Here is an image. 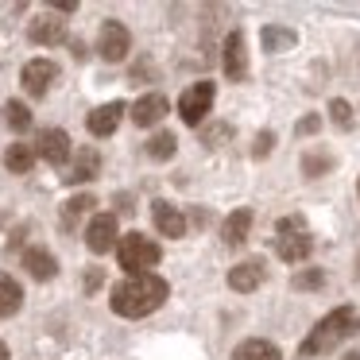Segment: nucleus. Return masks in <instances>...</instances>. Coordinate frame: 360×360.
<instances>
[{
    "label": "nucleus",
    "instance_id": "obj_32",
    "mask_svg": "<svg viewBox=\"0 0 360 360\" xmlns=\"http://www.w3.org/2000/svg\"><path fill=\"white\" fill-rule=\"evenodd\" d=\"M97 283H101V271H89V279H86V290H94Z\"/></svg>",
    "mask_w": 360,
    "mask_h": 360
},
{
    "label": "nucleus",
    "instance_id": "obj_19",
    "mask_svg": "<svg viewBox=\"0 0 360 360\" xmlns=\"http://www.w3.org/2000/svg\"><path fill=\"white\" fill-rule=\"evenodd\" d=\"M27 35H32V43H39V47H55V43H66V24L55 16H47V20H35Z\"/></svg>",
    "mask_w": 360,
    "mask_h": 360
},
{
    "label": "nucleus",
    "instance_id": "obj_11",
    "mask_svg": "<svg viewBox=\"0 0 360 360\" xmlns=\"http://www.w3.org/2000/svg\"><path fill=\"white\" fill-rule=\"evenodd\" d=\"M151 221H155V229L163 236H186V217H182V210L179 205H171V202H151Z\"/></svg>",
    "mask_w": 360,
    "mask_h": 360
},
{
    "label": "nucleus",
    "instance_id": "obj_21",
    "mask_svg": "<svg viewBox=\"0 0 360 360\" xmlns=\"http://www.w3.org/2000/svg\"><path fill=\"white\" fill-rule=\"evenodd\" d=\"M35 143H12L8 151H4V167H8L12 174H27L35 167Z\"/></svg>",
    "mask_w": 360,
    "mask_h": 360
},
{
    "label": "nucleus",
    "instance_id": "obj_12",
    "mask_svg": "<svg viewBox=\"0 0 360 360\" xmlns=\"http://www.w3.org/2000/svg\"><path fill=\"white\" fill-rule=\"evenodd\" d=\"M167 112H171V101H167L163 94H148V97H140V101L132 105V120L140 128H155Z\"/></svg>",
    "mask_w": 360,
    "mask_h": 360
},
{
    "label": "nucleus",
    "instance_id": "obj_36",
    "mask_svg": "<svg viewBox=\"0 0 360 360\" xmlns=\"http://www.w3.org/2000/svg\"><path fill=\"white\" fill-rule=\"evenodd\" d=\"M356 194H360V182H356Z\"/></svg>",
    "mask_w": 360,
    "mask_h": 360
},
{
    "label": "nucleus",
    "instance_id": "obj_28",
    "mask_svg": "<svg viewBox=\"0 0 360 360\" xmlns=\"http://www.w3.org/2000/svg\"><path fill=\"white\" fill-rule=\"evenodd\" d=\"M306 174H310V179H318V174L321 171H329V167H333V159H329V155H306Z\"/></svg>",
    "mask_w": 360,
    "mask_h": 360
},
{
    "label": "nucleus",
    "instance_id": "obj_26",
    "mask_svg": "<svg viewBox=\"0 0 360 360\" xmlns=\"http://www.w3.org/2000/svg\"><path fill=\"white\" fill-rule=\"evenodd\" d=\"M97 205V198L94 194H78V198H70V202H66V221H74V217H82V213H89Z\"/></svg>",
    "mask_w": 360,
    "mask_h": 360
},
{
    "label": "nucleus",
    "instance_id": "obj_23",
    "mask_svg": "<svg viewBox=\"0 0 360 360\" xmlns=\"http://www.w3.org/2000/svg\"><path fill=\"white\" fill-rule=\"evenodd\" d=\"M174 148H179V140H174L171 132H155L148 140V155L155 159V163H167V159L174 155Z\"/></svg>",
    "mask_w": 360,
    "mask_h": 360
},
{
    "label": "nucleus",
    "instance_id": "obj_6",
    "mask_svg": "<svg viewBox=\"0 0 360 360\" xmlns=\"http://www.w3.org/2000/svg\"><path fill=\"white\" fill-rule=\"evenodd\" d=\"M117 244H120L117 217H112V213H97V217L89 221V229H86V248L94 252V256H105V252H112Z\"/></svg>",
    "mask_w": 360,
    "mask_h": 360
},
{
    "label": "nucleus",
    "instance_id": "obj_4",
    "mask_svg": "<svg viewBox=\"0 0 360 360\" xmlns=\"http://www.w3.org/2000/svg\"><path fill=\"white\" fill-rule=\"evenodd\" d=\"M213 97H217L213 82H194V86H190V89H182V97H179V117L186 120L190 128H198L205 117H210Z\"/></svg>",
    "mask_w": 360,
    "mask_h": 360
},
{
    "label": "nucleus",
    "instance_id": "obj_5",
    "mask_svg": "<svg viewBox=\"0 0 360 360\" xmlns=\"http://www.w3.org/2000/svg\"><path fill=\"white\" fill-rule=\"evenodd\" d=\"M128 51H132V35H128V27L120 24V20H105L101 32H97V55H101L105 63H124Z\"/></svg>",
    "mask_w": 360,
    "mask_h": 360
},
{
    "label": "nucleus",
    "instance_id": "obj_13",
    "mask_svg": "<svg viewBox=\"0 0 360 360\" xmlns=\"http://www.w3.org/2000/svg\"><path fill=\"white\" fill-rule=\"evenodd\" d=\"M275 252H279L283 264H302L314 252V236L310 233H283L279 240H275Z\"/></svg>",
    "mask_w": 360,
    "mask_h": 360
},
{
    "label": "nucleus",
    "instance_id": "obj_22",
    "mask_svg": "<svg viewBox=\"0 0 360 360\" xmlns=\"http://www.w3.org/2000/svg\"><path fill=\"white\" fill-rule=\"evenodd\" d=\"M295 43H298V35L290 32V27H264V51H271V55L290 51Z\"/></svg>",
    "mask_w": 360,
    "mask_h": 360
},
{
    "label": "nucleus",
    "instance_id": "obj_8",
    "mask_svg": "<svg viewBox=\"0 0 360 360\" xmlns=\"http://www.w3.org/2000/svg\"><path fill=\"white\" fill-rule=\"evenodd\" d=\"M221 55H225V74L229 82H244L248 78V51H244V35L229 32L225 43H221Z\"/></svg>",
    "mask_w": 360,
    "mask_h": 360
},
{
    "label": "nucleus",
    "instance_id": "obj_9",
    "mask_svg": "<svg viewBox=\"0 0 360 360\" xmlns=\"http://www.w3.org/2000/svg\"><path fill=\"white\" fill-rule=\"evenodd\" d=\"M35 155L47 159L51 167H63L66 159H70V136H66L63 128H47V132L35 140Z\"/></svg>",
    "mask_w": 360,
    "mask_h": 360
},
{
    "label": "nucleus",
    "instance_id": "obj_10",
    "mask_svg": "<svg viewBox=\"0 0 360 360\" xmlns=\"http://www.w3.org/2000/svg\"><path fill=\"white\" fill-rule=\"evenodd\" d=\"M264 275H267L264 259H240V264L229 271V287H233L236 295H252V290H259Z\"/></svg>",
    "mask_w": 360,
    "mask_h": 360
},
{
    "label": "nucleus",
    "instance_id": "obj_2",
    "mask_svg": "<svg viewBox=\"0 0 360 360\" xmlns=\"http://www.w3.org/2000/svg\"><path fill=\"white\" fill-rule=\"evenodd\" d=\"M352 329H356V310H352V306H337V310H329L326 318L310 329V337L298 345V356H318V352H329L337 341H345Z\"/></svg>",
    "mask_w": 360,
    "mask_h": 360
},
{
    "label": "nucleus",
    "instance_id": "obj_17",
    "mask_svg": "<svg viewBox=\"0 0 360 360\" xmlns=\"http://www.w3.org/2000/svg\"><path fill=\"white\" fill-rule=\"evenodd\" d=\"M248 229H252V210H233L225 221H221V240L236 248V244L248 240Z\"/></svg>",
    "mask_w": 360,
    "mask_h": 360
},
{
    "label": "nucleus",
    "instance_id": "obj_25",
    "mask_svg": "<svg viewBox=\"0 0 360 360\" xmlns=\"http://www.w3.org/2000/svg\"><path fill=\"white\" fill-rule=\"evenodd\" d=\"M290 283H295V290H318L321 283H326V275H321L318 267H306V271H298Z\"/></svg>",
    "mask_w": 360,
    "mask_h": 360
},
{
    "label": "nucleus",
    "instance_id": "obj_20",
    "mask_svg": "<svg viewBox=\"0 0 360 360\" xmlns=\"http://www.w3.org/2000/svg\"><path fill=\"white\" fill-rule=\"evenodd\" d=\"M20 306H24V287H20L12 275L0 271V318H12Z\"/></svg>",
    "mask_w": 360,
    "mask_h": 360
},
{
    "label": "nucleus",
    "instance_id": "obj_35",
    "mask_svg": "<svg viewBox=\"0 0 360 360\" xmlns=\"http://www.w3.org/2000/svg\"><path fill=\"white\" fill-rule=\"evenodd\" d=\"M356 275H360V256H356Z\"/></svg>",
    "mask_w": 360,
    "mask_h": 360
},
{
    "label": "nucleus",
    "instance_id": "obj_18",
    "mask_svg": "<svg viewBox=\"0 0 360 360\" xmlns=\"http://www.w3.org/2000/svg\"><path fill=\"white\" fill-rule=\"evenodd\" d=\"M24 267H27V275H32V279H55L58 275V259L51 256L47 248H27L24 252Z\"/></svg>",
    "mask_w": 360,
    "mask_h": 360
},
{
    "label": "nucleus",
    "instance_id": "obj_33",
    "mask_svg": "<svg viewBox=\"0 0 360 360\" xmlns=\"http://www.w3.org/2000/svg\"><path fill=\"white\" fill-rule=\"evenodd\" d=\"M0 360H12V352H8V345L0 341Z\"/></svg>",
    "mask_w": 360,
    "mask_h": 360
},
{
    "label": "nucleus",
    "instance_id": "obj_31",
    "mask_svg": "<svg viewBox=\"0 0 360 360\" xmlns=\"http://www.w3.org/2000/svg\"><path fill=\"white\" fill-rule=\"evenodd\" d=\"M51 8H55V12H66V16H70V12H78V4H74V0H55Z\"/></svg>",
    "mask_w": 360,
    "mask_h": 360
},
{
    "label": "nucleus",
    "instance_id": "obj_34",
    "mask_svg": "<svg viewBox=\"0 0 360 360\" xmlns=\"http://www.w3.org/2000/svg\"><path fill=\"white\" fill-rule=\"evenodd\" d=\"M345 360H360V352H352V356H345Z\"/></svg>",
    "mask_w": 360,
    "mask_h": 360
},
{
    "label": "nucleus",
    "instance_id": "obj_27",
    "mask_svg": "<svg viewBox=\"0 0 360 360\" xmlns=\"http://www.w3.org/2000/svg\"><path fill=\"white\" fill-rule=\"evenodd\" d=\"M329 117H333V124L337 128H352V109H349V101H329Z\"/></svg>",
    "mask_w": 360,
    "mask_h": 360
},
{
    "label": "nucleus",
    "instance_id": "obj_15",
    "mask_svg": "<svg viewBox=\"0 0 360 360\" xmlns=\"http://www.w3.org/2000/svg\"><path fill=\"white\" fill-rule=\"evenodd\" d=\"M97 174H101V155H97V148H82L78 155H74V167L70 174H63L70 186H78V182H94Z\"/></svg>",
    "mask_w": 360,
    "mask_h": 360
},
{
    "label": "nucleus",
    "instance_id": "obj_1",
    "mask_svg": "<svg viewBox=\"0 0 360 360\" xmlns=\"http://www.w3.org/2000/svg\"><path fill=\"white\" fill-rule=\"evenodd\" d=\"M167 295H171V287H167V279H159L155 271L128 275V279H120L117 287H112L109 306L120 318H148V314H155L159 306L167 302Z\"/></svg>",
    "mask_w": 360,
    "mask_h": 360
},
{
    "label": "nucleus",
    "instance_id": "obj_3",
    "mask_svg": "<svg viewBox=\"0 0 360 360\" xmlns=\"http://www.w3.org/2000/svg\"><path fill=\"white\" fill-rule=\"evenodd\" d=\"M159 256H163V248L143 233H128V236H120V244H117V259L128 275H148L151 267L159 264Z\"/></svg>",
    "mask_w": 360,
    "mask_h": 360
},
{
    "label": "nucleus",
    "instance_id": "obj_30",
    "mask_svg": "<svg viewBox=\"0 0 360 360\" xmlns=\"http://www.w3.org/2000/svg\"><path fill=\"white\" fill-rule=\"evenodd\" d=\"M318 128H321V117H318V112H310V117L298 120V132H302V136H314Z\"/></svg>",
    "mask_w": 360,
    "mask_h": 360
},
{
    "label": "nucleus",
    "instance_id": "obj_24",
    "mask_svg": "<svg viewBox=\"0 0 360 360\" xmlns=\"http://www.w3.org/2000/svg\"><path fill=\"white\" fill-rule=\"evenodd\" d=\"M4 120H8L12 132H27V128H32V109H27L24 101H8L4 105Z\"/></svg>",
    "mask_w": 360,
    "mask_h": 360
},
{
    "label": "nucleus",
    "instance_id": "obj_7",
    "mask_svg": "<svg viewBox=\"0 0 360 360\" xmlns=\"http://www.w3.org/2000/svg\"><path fill=\"white\" fill-rule=\"evenodd\" d=\"M55 78H58V66L51 63V58H32V63L24 66V74H20V82H24V89L32 97H43L55 86Z\"/></svg>",
    "mask_w": 360,
    "mask_h": 360
},
{
    "label": "nucleus",
    "instance_id": "obj_14",
    "mask_svg": "<svg viewBox=\"0 0 360 360\" xmlns=\"http://www.w3.org/2000/svg\"><path fill=\"white\" fill-rule=\"evenodd\" d=\"M120 117H124V105H120V101L97 105V109L86 117V128H89L94 136H112V132L120 128Z\"/></svg>",
    "mask_w": 360,
    "mask_h": 360
},
{
    "label": "nucleus",
    "instance_id": "obj_29",
    "mask_svg": "<svg viewBox=\"0 0 360 360\" xmlns=\"http://www.w3.org/2000/svg\"><path fill=\"white\" fill-rule=\"evenodd\" d=\"M271 148H275V132H259V136H256V148H252V155L264 159V155H271Z\"/></svg>",
    "mask_w": 360,
    "mask_h": 360
},
{
    "label": "nucleus",
    "instance_id": "obj_16",
    "mask_svg": "<svg viewBox=\"0 0 360 360\" xmlns=\"http://www.w3.org/2000/svg\"><path fill=\"white\" fill-rule=\"evenodd\" d=\"M233 360H283L279 345L275 341H264V337H248L233 349Z\"/></svg>",
    "mask_w": 360,
    "mask_h": 360
}]
</instances>
